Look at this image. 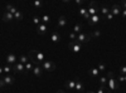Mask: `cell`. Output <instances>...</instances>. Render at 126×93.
Wrapping results in <instances>:
<instances>
[{
  "label": "cell",
  "mask_w": 126,
  "mask_h": 93,
  "mask_svg": "<svg viewBox=\"0 0 126 93\" xmlns=\"http://www.w3.org/2000/svg\"><path fill=\"white\" fill-rule=\"evenodd\" d=\"M69 38L72 39V42H73V40H76V38H77V34H75V33H69Z\"/></svg>",
  "instance_id": "obj_37"
},
{
  "label": "cell",
  "mask_w": 126,
  "mask_h": 93,
  "mask_svg": "<svg viewBox=\"0 0 126 93\" xmlns=\"http://www.w3.org/2000/svg\"><path fill=\"white\" fill-rule=\"evenodd\" d=\"M103 19H106V20H112V19H113V15H112L111 13H109V14H107L106 16H105Z\"/></svg>",
  "instance_id": "obj_38"
},
{
  "label": "cell",
  "mask_w": 126,
  "mask_h": 93,
  "mask_svg": "<svg viewBox=\"0 0 126 93\" xmlns=\"http://www.w3.org/2000/svg\"><path fill=\"white\" fill-rule=\"evenodd\" d=\"M117 80H119V82H124V80L126 82V76H120V77L117 78Z\"/></svg>",
  "instance_id": "obj_39"
},
{
  "label": "cell",
  "mask_w": 126,
  "mask_h": 93,
  "mask_svg": "<svg viewBox=\"0 0 126 93\" xmlns=\"http://www.w3.org/2000/svg\"><path fill=\"white\" fill-rule=\"evenodd\" d=\"M5 9H6V12H8V13H10V14H13V15H14V14H15V13L18 12V10H16V8H15L14 5H12V4H8Z\"/></svg>",
  "instance_id": "obj_21"
},
{
  "label": "cell",
  "mask_w": 126,
  "mask_h": 93,
  "mask_svg": "<svg viewBox=\"0 0 126 93\" xmlns=\"http://www.w3.org/2000/svg\"><path fill=\"white\" fill-rule=\"evenodd\" d=\"M40 67H42V69H44V70H47V72H53V70H56V63L54 62H52V60H44L43 63L40 64Z\"/></svg>",
  "instance_id": "obj_3"
},
{
  "label": "cell",
  "mask_w": 126,
  "mask_h": 93,
  "mask_svg": "<svg viewBox=\"0 0 126 93\" xmlns=\"http://www.w3.org/2000/svg\"><path fill=\"white\" fill-rule=\"evenodd\" d=\"M33 24H34V25H37V27H38L39 24H42V20H40V18H39V16H37V15H34V16H33Z\"/></svg>",
  "instance_id": "obj_32"
},
{
  "label": "cell",
  "mask_w": 126,
  "mask_h": 93,
  "mask_svg": "<svg viewBox=\"0 0 126 93\" xmlns=\"http://www.w3.org/2000/svg\"><path fill=\"white\" fill-rule=\"evenodd\" d=\"M100 12H101V15L105 18L109 13H110V8H107V6H102L101 9H100Z\"/></svg>",
  "instance_id": "obj_25"
},
{
  "label": "cell",
  "mask_w": 126,
  "mask_h": 93,
  "mask_svg": "<svg viewBox=\"0 0 126 93\" xmlns=\"http://www.w3.org/2000/svg\"><path fill=\"white\" fill-rule=\"evenodd\" d=\"M3 70H4V73H10V72H13V66H9V64H6V66H4L3 67Z\"/></svg>",
  "instance_id": "obj_29"
},
{
  "label": "cell",
  "mask_w": 126,
  "mask_h": 93,
  "mask_svg": "<svg viewBox=\"0 0 126 93\" xmlns=\"http://www.w3.org/2000/svg\"><path fill=\"white\" fill-rule=\"evenodd\" d=\"M87 93H96V91H88Z\"/></svg>",
  "instance_id": "obj_46"
},
{
  "label": "cell",
  "mask_w": 126,
  "mask_h": 93,
  "mask_svg": "<svg viewBox=\"0 0 126 93\" xmlns=\"http://www.w3.org/2000/svg\"><path fill=\"white\" fill-rule=\"evenodd\" d=\"M100 35H101V30L100 29H94L93 32L91 33V37H93V38H100Z\"/></svg>",
  "instance_id": "obj_30"
},
{
  "label": "cell",
  "mask_w": 126,
  "mask_h": 93,
  "mask_svg": "<svg viewBox=\"0 0 126 93\" xmlns=\"http://www.w3.org/2000/svg\"><path fill=\"white\" fill-rule=\"evenodd\" d=\"M77 92H83L85 91V87H83L82 82L79 80V78H76V88H75Z\"/></svg>",
  "instance_id": "obj_18"
},
{
  "label": "cell",
  "mask_w": 126,
  "mask_h": 93,
  "mask_svg": "<svg viewBox=\"0 0 126 93\" xmlns=\"http://www.w3.org/2000/svg\"><path fill=\"white\" fill-rule=\"evenodd\" d=\"M5 60H6V63H8L9 66H14L16 62H18V58H16L15 54L10 53V54H8V55L5 57Z\"/></svg>",
  "instance_id": "obj_8"
},
{
  "label": "cell",
  "mask_w": 126,
  "mask_h": 93,
  "mask_svg": "<svg viewBox=\"0 0 126 93\" xmlns=\"http://www.w3.org/2000/svg\"><path fill=\"white\" fill-rule=\"evenodd\" d=\"M42 73H43V69H42L40 66H35V67L33 68V74H34L35 77H40Z\"/></svg>",
  "instance_id": "obj_20"
},
{
  "label": "cell",
  "mask_w": 126,
  "mask_h": 93,
  "mask_svg": "<svg viewBox=\"0 0 126 93\" xmlns=\"http://www.w3.org/2000/svg\"><path fill=\"white\" fill-rule=\"evenodd\" d=\"M103 16L102 15H100V14H96V15H92L91 18H90V20H88V25H91V27H93V25H96V24H98V22L102 19Z\"/></svg>",
  "instance_id": "obj_6"
},
{
  "label": "cell",
  "mask_w": 126,
  "mask_h": 93,
  "mask_svg": "<svg viewBox=\"0 0 126 93\" xmlns=\"http://www.w3.org/2000/svg\"><path fill=\"white\" fill-rule=\"evenodd\" d=\"M68 48H69V50L73 52V53H78V52L82 50V44L78 43V42H76V40H73V42H69L68 43Z\"/></svg>",
  "instance_id": "obj_4"
},
{
  "label": "cell",
  "mask_w": 126,
  "mask_h": 93,
  "mask_svg": "<svg viewBox=\"0 0 126 93\" xmlns=\"http://www.w3.org/2000/svg\"><path fill=\"white\" fill-rule=\"evenodd\" d=\"M98 80H100V86H102V87H109V86H107V77L102 76V77L98 78Z\"/></svg>",
  "instance_id": "obj_22"
},
{
  "label": "cell",
  "mask_w": 126,
  "mask_h": 93,
  "mask_svg": "<svg viewBox=\"0 0 126 93\" xmlns=\"http://www.w3.org/2000/svg\"><path fill=\"white\" fill-rule=\"evenodd\" d=\"M98 5H97V3L96 1H90L88 3V8H97Z\"/></svg>",
  "instance_id": "obj_36"
},
{
  "label": "cell",
  "mask_w": 126,
  "mask_h": 93,
  "mask_svg": "<svg viewBox=\"0 0 126 93\" xmlns=\"http://www.w3.org/2000/svg\"><path fill=\"white\" fill-rule=\"evenodd\" d=\"M92 39V37H91V34H85V33H81V34H78L77 35V38H76V42H78V43H88L90 40Z\"/></svg>",
  "instance_id": "obj_5"
},
{
  "label": "cell",
  "mask_w": 126,
  "mask_h": 93,
  "mask_svg": "<svg viewBox=\"0 0 126 93\" xmlns=\"http://www.w3.org/2000/svg\"><path fill=\"white\" fill-rule=\"evenodd\" d=\"M35 30H37V33L39 34V35H44V34H47V32H48V25L47 24H39L37 28H35Z\"/></svg>",
  "instance_id": "obj_7"
},
{
  "label": "cell",
  "mask_w": 126,
  "mask_h": 93,
  "mask_svg": "<svg viewBox=\"0 0 126 93\" xmlns=\"http://www.w3.org/2000/svg\"><path fill=\"white\" fill-rule=\"evenodd\" d=\"M100 73H101V72H100L97 68H91V69L88 70V74H90L92 78H100Z\"/></svg>",
  "instance_id": "obj_15"
},
{
  "label": "cell",
  "mask_w": 126,
  "mask_h": 93,
  "mask_svg": "<svg viewBox=\"0 0 126 93\" xmlns=\"http://www.w3.org/2000/svg\"><path fill=\"white\" fill-rule=\"evenodd\" d=\"M28 58L34 66H40L44 60V54L39 50H29Z\"/></svg>",
  "instance_id": "obj_1"
},
{
  "label": "cell",
  "mask_w": 126,
  "mask_h": 93,
  "mask_svg": "<svg viewBox=\"0 0 126 93\" xmlns=\"http://www.w3.org/2000/svg\"><path fill=\"white\" fill-rule=\"evenodd\" d=\"M50 39H52V42H54V43H59L61 40H62V35H61L59 32L54 30V32L52 33V35H50Z\"/></svg>",
  "instance_id": "obj_11"
},
{
  "label": "cell",
  "mask_w": 126,
  "mask_h": 93,
  "mask_svg": "<svg viewBox=\"0 0 126 93\" xmlns=\"http://www.w3.org/2000/svg\"><path fill=\"white\" fill-rule=\"evenodd\" d=\"M3 72H4V70H3V68L0 67V74H3Z\"/></svg>",
  "instance_id": "obj_45"
},
{
  "label": "cell",
  "mask_w": 126,
  "mask_h": 93,
  "mask_svg": "<svg viewBox=\"0 0 126 93\" xmlns=\"http://www.w3.org/2000/svg\"><path fill=\"white\" fill-rule=\"evenodd\" d=\"M120 6H121V9H124V10H126V1H121V4H120Z\"/></svg>",
  "instance_id": "obj_40"
},
{
  "label": "cell",
  "mask_w": 126,
  "mask_h": 93,
  "mask_svg": "<svg viewBox=\"0 0 126 93\" xmlns=\"http://www.w3.org/2000/svg\"><path fill=\"white\" fill-rule=\"evenodd\" d=\"M33 6L37 8V9H40L43 6V4H42V1H39V0H35V1H33Z\"/></svg>",
  "instance_id": "obj_33"
},
{
  "label": "cell",
  "mask_w": 126,
  "mask_h": 93,
  "mask_svg": "<svg viewBox=\"0 0 126 93\" xmlns=\"http://www.w3.org/2000/svg\"><path fill=\"white\" fill-rule=\"evenodd\" d=\"M78 13H79V15L85 19V20H90L91 15L88 14V12H87L86 8H79V9H78Z\"/></svg>",
  "instance_id": "obj_12"
},
{
  "label": "cell",
  "mask_w": 126,
  "mask_h": 93,
  "mask_svg": "<svg viewBox=\"0 0 126 93\" xmlns=\"http://www.w3.org/2000/svg\"><path fill=\"white\" fill-rule=\"evenodd\" d=\"M75 3H76L77 5H82V4H83V1H82V0H76Z\"/></svg>",
  "instance_id": "obj_43"
},
{
  "label": "cell",
  "mask_w": 126,
  "mask_h": 93,
  "mask_svg": "<svg viewBox=\"0 0 126 93\" xmlns=\"http://www.w3.org/2000/svg\"><path fill=\"white\" fill-rule=\"evenodd\" d=\"M82 30H83V25H82L81 23L75 24V27H73V33L78 35V34H81V33H82Z\"/></svg>",
  "instance_id": "obj_17"
},
{
  "label": "cell",
  "mask_w": 126,
  "mask_h": 93,
  "mask_svg": "<svg viewBox=\"0 0 126 93\" xmlns=\"http://www.w3.org/2000/svg\"><path fill=\"white\" fill-rule=\"evenodd\" d=\"M18 62H19V63H22V64H27L29 62V58H28V55H20Z\"/></svg>",
  "instance_id": "obj_24"
},
{
  "label": "cell",
  "mask_w": 126,
  "mask_h": 93,
  "mask_svg": "<svg viewBox=\"0 0 126 93\" xmlns=\"http://www.w3.org/2000/svg\"><path fill=\"white\" fill-rule=\"evenodd\" d=\"M5 86H6V84L4 83V80H3V79H0V88H3V87H5Z\"/></svg>",
  "instance_id": "obj_42"
},
{
  "label": "cell",
  "mask_w": 126,
  "mask_h": 93,
  "mask_svg": "<svg viewBox=\"0 0 126 93\" xmlns=\"http://www.w3.org/2000/svg\"><path fill=\"white\" fill-rule=\"evenodd\" d=\"M3 20H4L5 23L12 22V20H14V15H13V14H10V13H8V12H5L4 15H3Z\"/></svg>",
  "instance_id": "obj_19"
},
{
  "label": "cell",
  "mask_w": 126,
  "mask_h": 93,
  "mask_svg": "<svg viewBox=\"0 0 126 93\" xmlns=\"http://www.w3.org/2000/svg\"><path fill=\"white\" fill-rule=\"evenodd\" d=\"M57 93H66V92H64V91H62V89H58Z\"/></svg>",
  "instance_id": "obj_44"
},
{
  "label": "cell",
  "mask_w": 126,
  "mask_h": 93,
  "mask_svg": "<svg viewBox=\"0 0 126 93\" xmlns=\"http://www.w3.org/2000/svg\"><path fill=\"white\" fill-rule=\"evenodd\" d=\"M107 86L110 91H117L120 88V83L117 79H115V74L112 72H107Z\"/></svg>",
  "instance_id": "obj_2"
},
{
  "label": "cell",
  "mask_w": 126,
  "mask_h": 93,
  "mask_svg": "<svg viewBox=\"0 0 126 93\" xmlns=\"http://www.w3.org/2000/svg\"><path fill=\"white\" fill-rule=\"evenodd\" d=\"M22 19H23V13L18 10V12L14 14V20H22Z\"/></svg>",
  "instance_id": "obj_31"
},
{
  "label": "cell",
  "mask_w": 126,
  "mask_h": 93,
  "mask_svg": "<svg viewBox=\"0 0 126 93\" xmlns=\"http://www.w3.org/2000/svg\"><path fill=\"white\" fill-rule=\"evenodd\" d=\"M87 12H88V14L92 16V15H96V14L98 13V9H97V8H88Z\"/></svg>",
  "instance_id": "obj_28"
},
{
  "label": "cell",
  "mask_w": 126,
  "mask_h": 93,
  "mask_svg": "<svg viewBox=\"0 0 126 93\" xmlns=\"http://www.w3.org/2000/svg\"><path fill=\"white\" fill-rule=\"evenodd\" d=\"M97 69H98L100 72H103V70H106V66H105L103 63H98V64H97Z\"/></svg>",
  "instance_id": "obj_34"
},
{
  "label": "cell",
  "mask_w": 126,
  "mask_h": 93,
  "mask_svg": "<svg viewBox=\"0 0 126 93\" xmlns=\"http://www.w3.org/2000/svg\"><path fill=\"white\" fill-rule=\"evenodd\" d=\"M57 25H58V28H64L66 25H67V18L66 16H59L58 18V23H57Z\"/></svg>",
  "instance_id": "obj_16"
},
{
  "label": "cell",
  "mask_w": 126,
  "mask_h": 93,
  "mask_svg": "<svg viewBox=\"0 0 126 93\" xmlns=\"http://www.w3.org/2000/svg\"><path fill=\"white\" fill-rule=\"evenodd\" d=\"M121 16H122L124 19H126V10H124V9H122V12H121Z\"/></svg>",
  "instance_id": "obj_41"
},
{
  "label": "cell",
  "mask_w": 126,
  "mask_h": 93,
  "mask_svg": "<svg viewBox=\"0 0 126 93\" xmlns=\"http://www.w3.org/2000/svg\"><path fill=\"white\" fill-rule=\"evenodd\" d=\"M34 67H35V66H34V64H33V63H32V62L29 60L27 64H24V68H25V73H27V72H29V70H32V69H33Z\"/></svg>",
  "instance_id": "obj_27"
},
{
  "label": "cell",
  "mask_w": 126,
  "mask_h": 93,
  "mask_svg": "<svg viewBox=\"0 0 126 93\" xmlns=\"http://www.w3.org/2000/svg\"><path fill=\"white\" fill-rule=\"evenodd\" d=\"M40 20H42V23H43V24H49V23L52 22V20H50V16L47 15V14H44L43 16H42Z\"/></svg>",
  "instance_id": "obj_23"
},
{
  "label": "cell",
  "mask_w": 126,
  "mask_h": 93,
  "mask_svg": "<svg viewBox=\"0 0 126 93\" xmlns=\"http://www.w3.org/2000/svg\"><path fill=\"white\" fill-rule=\"evenodd\" d=\"M119 72H120V74H121V76H126V66H122V67H120Z\"/></svg>",
  "instance_id": "obj_35"
},
{
  "label": "cell",
  "mask_w": 126,
  "mask_h": 93,
  "mask_svg": "<svg viewBox=\"0 0 126 93\" xmlns=\"http://www.w3.org/2000/svg\"><path fill=\"white\" fill-rule=\"evenodd\" d=\"M22 72H24V73H25L24 64H22V63H19V62H16V63L13 66V73H22Z\"/></svg>",
  "instance_id": "obj_9"
},
{
  "label": "cell",
  "mask_w": 126,
  "mask_h": 93,
  "mask_svg": "<svg viewBox=\"0 0 126 93\" xmlns=\"http://www.w3.org/2000/svg\"><path fill=\"white\" fill-rule=\"evenodd\" d=\"M3 80H4V83H5L6 86H12V84H14V82H15V79H14V77H13L12 74L5 76V77L3 78Z\"/></svg>",
  "instance_id": "obj_13"
},
{
  "label": "cell",
  "mask_w": 126,
  "mask_h": 93,
  "mask_svg": "<svg viewBox=\"0 0 126 93\" xmlns=\"http://www.w3.org/2000/svg\"><path fill=\"white\" fill-rule=\"evenodd\" d=\"M121 12H122V9L120 5H112L111 9H110V13L113 15V16H117V15H121Z\"/></svg>",
  "instance_id": "obj_10"
},
{
  "label": "cell",
  "mask_w": 126,
  "mask_h": 93,
  "mask_svg": "<svg viewBox=\"0 0 126 93\" xmlns=\"http://www.w3.org/2000/svg\"><path fill=\"white\" fill-rule=\"evenodd\" d=\"M96 93H110V88H109V87H102V86H100L98 89L96 91Z\"/></svg>",
  "instance_id": "obj_26"
},
{
  "label": "cell",
  "mask_w": 126,
  "mask_h": 93,
  "mask_svg": "<svg viewBox=\"0 0 126 93\" xmlns=\"http://www.w3.org/2000/svg\"><path fill=\"white\" fill-rule=\"evenodd\" d=\"M64 87H66V89H69V91L75 89V88H76V79H75V80H73V79L66 80V84H64Z\"/></svg>",
  "instance_id": "obj_14"
}]
</instances>
